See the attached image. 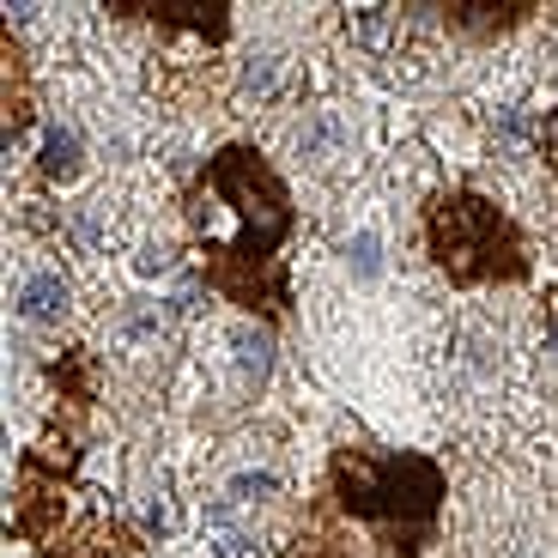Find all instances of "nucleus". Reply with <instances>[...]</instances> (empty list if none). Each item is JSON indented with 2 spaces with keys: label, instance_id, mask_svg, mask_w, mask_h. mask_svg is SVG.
<instances>
[{
  "label": "nucleus",
  "instance_id": "f257e3e1",
  "mask_svg": "<svg viewBox=\"0 0 558 558\" xmlns=\"http://www.w3.org/2000/svg\"><path fill=\"white\" fill-rule=\"evenodd\" d=\"M432 250L456 279H492V274H522L517 231L504 213L480 195H449L432 207Z\"/></svg>",
  "mask_w": 558,
  "mask_h": 558
},
{
  "label": "nucleus",
  "instance_id": "f03ea898",
  "mask_svg": "<svg viewBox=\"0 0 558 558\" xmlns=\"http://www.w3.org/2000/svg\"><path fill=\"white\" fill-rule=\"evenodd\" d=\"M340 498L352 517H425L444 498V474L418 456L389 461H340Z\"/></svg>",
  "mask_w": 558,
  "mask_h": 558
},
{
  "label": "nucleus",
  "instance_id": "7ed1b4c3",
  "mask_svg": "<svg viewBox=\"0 0 558 558\" xmlns=\"http://www.w3.org/2000/svg\"><path fill=\"white\" fill-rule=\"evenodd\" d=\"M213 189H219L225 201H238V213H243L238 255L262 262V255L279 243L286 219H292V213H286V189H279V177L255 153H219L213 158Z\"/></svg>",
  "mask_w": 558,
  "mask_h": 558
},
{
  "label": "nucleus",
  "instance_id": "20e7f679",
  "mask_svg": "<svg viewBox=\"0 0 558 558\" xmlns=\"http://www.w3.org/2000/svg\"><path fill=\"white\" fill-rule=\"evenodd\" d=\"M61 310H68V279L61 274H31L19 286V316L25 322H61Z\"/></svg>",
  "mask_w": 558,
  "mask_h": 558
},
{
  "label": "nucleus",
  "instance_id": "39448f33",
  "mask_svg": "<svg viewBox=\"0 0 558 558\" xmlns=\"http://www.w3.org/2000/svg\"><path fill=\"white\" fill-rule=\"evenodd\" d=\"M122 13H153V19H170V25H195L207 37H225V7H122Z\"/></svg>",
  "mask_w": 558,
  "mask_h": 558
},
{
  "label": "nucleus",
  "instance_id": "423d86ee",
  "mask_svg": "<svg viewBox=\"0 0 558 558\" xmlns=\"http://www.w3.org/2000/svg\"><path fill=\"white\" fill-rule=\"evenodd\" d=\"M279 68H286V61L279 56H250L243 61V98H255V104H274L279 98Z\"/></svg>",
  "mask_w": 558,
  "mask_h": 558
},
{
  "label": "nucleus",
  "instance_id": "0eeeda50",
  "mask_svg": "<svg viewBox=\"0 0 558 558\" xmlns=\"http://www.w3.org/2000/svg\"><path fill=\"white\" fill-rule=\"evenodd\" d=\"M43 170H49V177H61V182L80 170V140H73L68 128H49V140H43Z\"/></svg>",
  "mask_w": 558,
  "mask_h": 558
},
{
  "label": "nucleus",
  "instance_id": "6e6552de",
  "mask_svg": "<svg viewBox=\"0 0 558 558\" xmlns=\"http://www.w3.org/2000/svg\"><path fill=\"white\" fill-rule=\"evenodd\" d=\"M347 31H352L359 43H371V49H377V43H389L395 13H389V7H352V13H347Z\"/></svg>",
  "mask_w": 558,
  "mask_h": 558
},
{
  "label": "nucleus",
  "instance_id": "1a4fd4ad",
  "mask_svg": "<svg viewBox=\"0 0 558 558\" xmlns=\"http://www.w3.org/2000/svg\"><path fill=\"white\" fill-rule=\"evenodd\" d=\"M231 352H238V377H243V383H262V377H267V340H262V335L238 328V335H231Z\"/></svg>",
  "mask_w": 558,
  "mask_h": 558
},
{
  "label": "nucleus",
  "instance_id": "9d476101",
  "mask_svg": "<svg viewBox=\"0 0 558 558\" xmlns=\"http://www.w3.org/2000/svg\"><path fill=\"white\" fill-rule=\"evenodd\" d=\"M456 25H474V31H492V25H510L522 7H444Z\"/></svg>",
  "mask_w": 558,
  "mask_h": 558
},
{
  "label": "nucleus",
  "instance_id": "9b49d317",
  "mask_svg": "<svg viewBox=\"0 0 558 558\" xmlns=\"http://www.w3.org/2000/svg\"><path fill=\"white\" fill-rule=\"evenodd\" d=\"M274 492H279L274 474H238V480H231V498H243V504H250V498H274Z\"/></svg>",
  "mask_w": 558,
  "mask_h": 558
},
{
  "label": "nucleus",
  "instance_id": "f8f14e48",
  "mask_svg": "<svg viewBox=\"0 0 558 558\" xmlns=\"http://www.w3.org/2000/svg\"><path fill=\"white\" fill-rule=\"evenodd\" d=\"M213 558H267V553L250 534H219V541H213Z\"/></svg>",
  "mask_w": 558,
  "mask_h": 558
},
{
  "label": "nucleus",
  "instance_id": "ddd939ff",
  "mask_svg": "<svg viewBox=\"0 0 558 558\" xmlns=\"http://www.w3.org/2000/svg\"><path fill=\"white\" fill-rule=\"evenodd\" d=\"M352 255H359V274H377V238H371V231L352 243Z\"/></svg>",
  "mask_w": 558,
  "mask_h": 558
},
{
  "label": "nucleus",
  "instance_id": "4468645a",
  "mask_svg": "<svg viewBox=\"0 0 558 558\" xmlns=\"http://www.w3.org/2000/svg\"><path fill=\"white\" fill-rule=\"evenodd\" d=\"M140 274H146V279H153V274H165V267H170V250H140Z\"/></svg>",
  "mask_w": 558,
  "mask_h": 558
},
{
  "label": "nucleus",
  "instance_id": "2eb2a0df",
  "mask_svg": "<svg viewBox=\"0 0 558 558\" xmlns=\"http://www.w3.org/2000/svg\"><path fill=\"white\" fill-rule=\"evenodd\" d=\"M146 522H153V529H170V504L153 498V504H146Z\"/></svg>",
  "mask_w": 558,
  "mask_h": 558
},
{
  "label": "nucleus",
  "instance_id": "dca6fc26",
  "mask_svg": "<svg viewBox=\"0 0 558 558\" xmlns=\"http://www.w3.org/2000/svg\"><path fill=\"white\" fill-rule=\"evenodd\" d=\"M546 158H553V170H558V116L546 122Z\"/></svg>",
  "mask_w": 558,
  "mask_h": 558
}]
</instances>
